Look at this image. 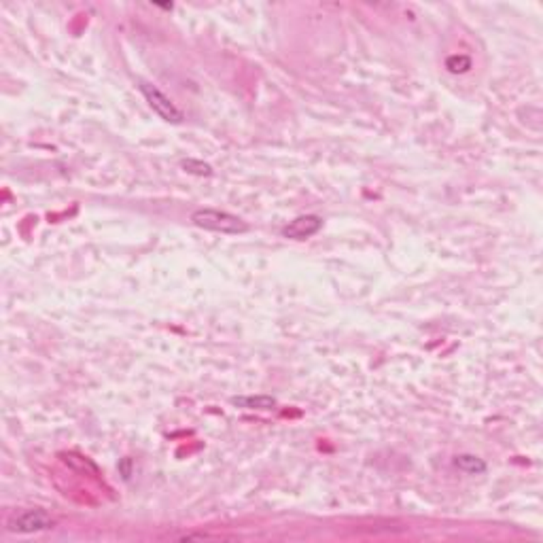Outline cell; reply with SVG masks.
I'll return each instance as SVG.
<instances>
[{"label": "cell", "mask_w": 543, "mask_h": 543, "mask_svg": "<svg viewBox=\"0 0 543 543\" xmlns=\"http://www.w3.org/2000/svg\"><path fill=\"white\" fill-rule=\"evenodd\" d=\"M193 225L202 227V229H210V232H219V234H244L249 229L247 221H242L240 217L225 212V210H217V208H200L191 214Z\"/></svg>", "instance_id": "6da1fadb"}, {"label": "cell", "mask_w": 543, "mask_h": 543, "mask_svg": "<svg viewBox=\"0 0 543 543\" xmlns=\"http://www.w3.org/2000/svg\"><path fill=\"white\" fill-rule=\"evenodd\" d=\"M53 527V518L45 512V510H24V512H17L6 529L11 533H19V535H28V533H41V531H47Z\"/></svg>", "instance_id": "7a4b0ae2"}, {"label": "cell", "mask_w": 543, "mask_h": 543, "mask_svg": "<svg viewBox=\"0 0 543 543\" xmlns=\"http://www.w3.org/2000/svg\"><path fill=\"white\" fill-rule=\"evenodd\" d=\"M138 88L143 91L145 100L149 102V106H151L164 121H168V123H181L182 113L172 104V100H170L166 93H162L155 86H151V83H140Z\"/></svg>", "instance_id": "3957f363"}, {"label": "cell", "mask_w": 543, "mask_h": 543, "mask_svg": "<svg viewBox=\"0 0 543 543\" xmlns=\"http://www.w3.org/2000/svg\"><path fill=\"white\" fill-rule=\"evenodd\" d=\"M321 227H323V219L321 217H316V214H304V217L293 219L282 229V236L291 238V240H306V238L314 236Z\"/></svg>", "instance_id": "277c9868"}, {"label": "cell", "mask_w": 543, "mask_h": 543, "mask_svg": "<svg viewBox=\"0 0 543 543\" xmlns=\"http://www.w3.org/2000/svg\"><path fill=\"white\" fill-rule=\"evenodd\" d=\"M232 403L234 405H238V408H244V410H272V408H276V399L270 397V395H249V397H234L232 399Z\"/></svg>", "instance_id": "5b68a950"}, {"label": "cell", "mask_w": 543, "mask_h": 543, "mask_svg": "<svg viewBox=\"0 0 543 543\" xmlns=\"http://www.w3.org/2000/svg\"><path fill=\"white\" fill-rule=\"evenodd\" d=\"M454 465H456L460 471H465V473H473V475H477V473H484V471H486V462H484L482 458L473 456V454H460V456H456V458H454Z\"/></svg>", "instance_id": "8992f818"}, {"label": "cell", "mask_w": 543, "mask_h": 543, "mask_svg": "<svg viewBox=\"0 0 543 543\" xmlns=\"http://www.w3.org/2000/svg\"><path fill=\"white\" fill-rule=\"evenodd\" d=\"M446 68L454 73V75H460V73H467L471 68V58L467 56H450L446 60Z\"/></svg>", "instance_id": "52a82bcc"}, {"label": "cell", "mask_w": 543, "mask_h": 543, "mask_svg": "<svg viewBox=\"0 0 543 543\" xmlns=\"http://www.w3.org/2000/svg\"><path fill=\"white\" fill-rule=\"evenodd\" d=\"M182 168L191 175H200V177H210L212 175V168L208 164H202V162H195V160H187L182 162Z\"/></svg>", "instance_id": "ba28073f"}]
</instances>
